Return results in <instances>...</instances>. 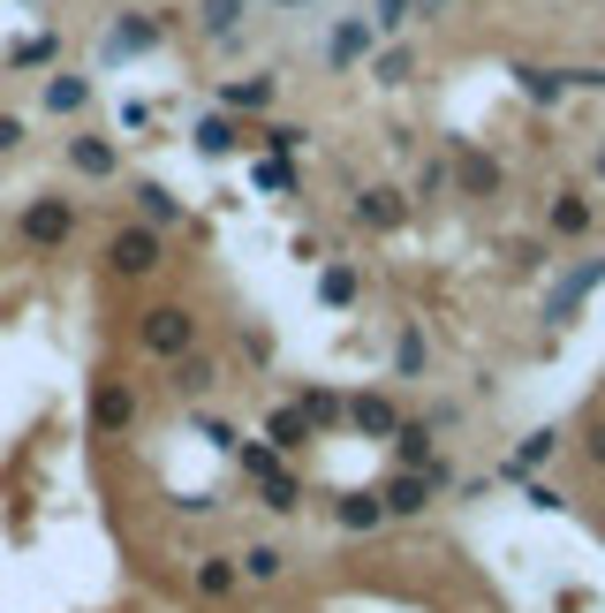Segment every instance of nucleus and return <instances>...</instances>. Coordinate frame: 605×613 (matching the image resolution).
<instances>
[{"mask_svg": "<svg viewBox=\"0 0 605 613\" xmlns=\"http://www.w3.org/2000/svg\"><path fill=\"white\" fill-rule=\"evenodd\" d=\"M454 174H461V189H477V197L499 189V167H492L484 152H461V159H454Z\"/></svg>", "mask_w": 605, "mask_h": 613, "instance_id": "7ed1b4c3", "label": "nucleus"}, {"mask_svg": "<svg viewBox=\"0 0 605 613\" xmlns=\"http://www.w3.org/2000/svg\"><path fill=\"white\" fill-rule=\"evenodd\" d=\"M363 46H371V30H363V23H341V30L325 38V53H333V61H356Z\"/></svg>", "mask_w": 605, "mask_h": 613, "instance_id": "39448f33", "label": "nucleus"}, {"mask_svg": "<svg viewBox=\"0 0 605 613\" xmlns=\"http://www.w3.org/2000/svg\"><path fill=\"white\" fill-rule=\"evenodd\" d=\"M197 145H205V152H227V145H235V130H227V122H205V130H197Z\"/></svg>", "mask_w": 605, "mask_h": 613, "instance_id": "9b49d317", "label": "nucleus"}, {"mask_svg": "<svg viewBox=\"0 0 605 613\" xmlns=\"http://www.w3.org/2000/svg\"><path fill=\"white\" fill-rule=\"evenodd\" d=\"M46 99H53V107H84V76H61Z\"/></svg>", "mask_w": 605, "mask_h": 613, "instance_id": "1a4fd4ad", "label": "nucleus"}, {"mask_svg": "<svg viewBox=\"0 0 605 613\" xmlns=\"http://www.w3.org/2000/svg\"><path fill=\"white\" fill-rule=\"evenodd\" d=\"M151 258H159V243H151V235H122V243H114V266H122V273H145Z\"/></svg>", "mask_w": 605, "mask_h": 613, "instance_id": "20e7f679", "label": "nucleus"}, {"mask_svg": "<svg viewBox=\"0 0 605 613\" xmlns=\"http://www.w3.org/2000/svg\"><path fill=\"white\" fill-rule=\"evenodd\" d=\"M235 15H243V0H205V23H212V30H227Z\"/></svg>", "mask_w": 605, "mask_h": 613, "instance_id": "f8f14e48", "label": "nucleus"}, {"mask_svg": "<svg viewBox=\"0 0 605 613\" xmlns=\"http://www.w3.org/2000/svg\"><path fill=\"white\" fill-rule=\"evenodd\" d=\"M598 462H605V432H598Z\"/></svg>", "mask_w": 605, "mask_h": 613, "instance_id": "dca6fc26", "label": "nucleus"}, {"mask_svg": "<svg viewBox=\"0 0 605 613\" xmlns=\"http://www.w3.org/2000/svg\"><path fill=\"white\" fill-rule=\"evenodd\" d=\"M598 167H605V159H598Z\"/></svg>", "mask_w": 605, "mask_h": 613, "instance_id": "f3484780", "label": "nucleus"}, {"mask_svg": "<svg viewBox=\"0 0 605 613\" xmlns=\"http://www.w3.org/2000/svg\"><path fill=\"white\" fill-rule=\"evenodd\" d=\"M76 167H84V174H107V167H114V152H107V145H91V137H84V145H76Z\"/></svg>", "mask_w": 605, "mask_h": 613, "instance_id": "6e6552de", "label": "nucleus"}, {"mask_svg": "<svg viewBox=\"0 0 605 613\" xmlns=\"http://www.w3.org/2000/svg\"><path fill=\"white\" fill-rule=\"evenodd\" d=\"M23 235H38V243H61V235H69V212H61V205H30V212H23Z\"/></svg>", "mask_w": 605, "mask_h": 613, "instance_id": "f03ea898", "label": "nucleus"}, {"mask_svg": "<svg viewBox=\"0 0 605 613\" xmlns=\"http://www.w3.org/2000/svg\"><path fill=\"white\" fill-rule=\"evenodd\" d=\"M394 212H402V205H394V189H371V197H363V220H371V228H386Z\"/></svg>", "mask_w": 605, "mask_h": 613, "instance_id": "0eeeda50", "label": "nucleus"}, {"mask_svg": "<svg viewBox=\"0 0 605 613\" xmlns=\"http://www.w3.org/2000/svg\"><path fill=\"white\" fill-rule=\"evenodd\" d=\"M15 137H23V130H15V122H0V152H8V145H15Z\"/></svg>", "mask_w": 605, "mask_h": 613, "instance_id": "2eb2a0df", "label": "nucleus"}, {"mask_svg": "<svg viewBox=\"0 0 605 613\" xmlns=\"http://www.w3.org/2000/svg\"><path fill=\"white\" fill-rule=\"evenodd\" d=\"M560 84H568L560 69H538V76H530V99H560Z\"/></svg>", "mask_w": 605, "mask_h": 613, "instance_id": "9d476101", "label": "nucleus"}, {"mask_svg": "<svg viewBox=\"0 0 605 613\" xmlns=\"http://www.w3.org/2000/svg\"><path fill=\"white\" fill-rule=\"evenodd\" d=\"M409 8H417V0H379V23H386V30H394V23H402V15H409Z\"/></svg>", "mask_w": 605, "mask_h": 613, "instance_id": "4468645a", "label": "nucleus"}, {"mask_svg": "<svg viewBox=\"0 0 605 613\" xmlns=\"http://www.w3.org/2000/svg\"><path fill=\"white\" fill-rule=\"evenodd\" d=\"M182 341H189V318H182V310H151V318H145V348L174 356Z\"/></svg>", "mask_w": 605, "mask_h": 613, "instance_id": "f257e3e1", "label": "nucleus"}, {"mask_svg": "<svg viewBox=\"0 0 605 613\" xmlns=\"http://www.w3.org/2000/svg\"><path fill=\"white\" fill-rule=\"evenodd\" d=\"M318 289H325V304H348V296H356V281H348V273H325Z\"/></svg>", "mask_w": 605, "mask_h": 613, "instance_id": "ddd939ff", "label": "nucleus"}, {"mask_svg": "<svg viewBox=\"0 0 605 613\" xmlns=\"http://www.w3.org/2000/svg\"><path fill=\"white\" fill-rule=\"evenodd\" d=\"M553 228H560V235H583V228H591V205H583V197H560V205H553Z\"/></svg>", "mask_w": 605, "mask_h": 613, "instance_id": "423d86ee", "label": "nucleus"}]
</instances>
